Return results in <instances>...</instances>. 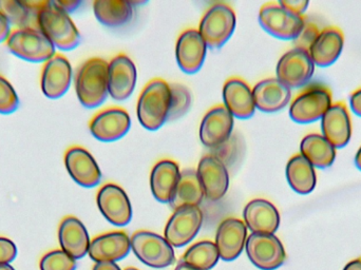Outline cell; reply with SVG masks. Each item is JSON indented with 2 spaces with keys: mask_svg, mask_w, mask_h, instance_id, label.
I'll return each instance as SVG.
<instances>
[{
  "mask_svg": "<svg viewBox=\"0 0 361 270\" xmlns=\"http://www.w3.org/2000/svg\"><path fill=\"white\" fill-rule=\"evenodd\" d=\"M37 25L55 49L71 51L80 44V34L75 23L55 0H40Z\"/></svg>",
  "mask_w": 361,
  "mask_h": 270,
  "instance_id": "obj_1",
  "label": "cell"
},
{
  "mask_svg": "<svg viewBox=\"0 0 361 270\" xmlns=\"http://www.w3.org/2000/svg\"><path fill=\"white\" fill-rule=\"evenodd\" d=\"M109 63L99 57L87 59L75 75V91L78 101L84 107H99L109 94L108 87Z\"/></svg>",
  "mask_w": 361,
  "mask_h": 270,
  "instance_id": "obj_2",
  "label": "cell"
},
{
  "mask_svg": "<svg viewBox=\"0 0 361 270\" xmlns=\"http://www.w3.org/2000/svg\"><path fill=\"white\" fill-rule=\"evenodd\" d=\"M171 102L169 82L161 78L150 80L137 101V114L142 126L152 131L160 129L169 118Z\"/></svg>",
  "mask_w": 361,
  "mask_h": 270,
  "instance_id": "obj_3",
  "label": "cell"
},
{
  "mask_svg": "<svg viewBox=\"0 0 361 270\" xmlns=\"http://www.w3.org/2000/svg\"><path fill=\"white\" fill-rule=\"evenodd\" d=\"M6 44L12 54L30 63H46L56 54L52 42L38 27L13 29Z\"/></svg>",
  "mask_w": 361,
  "mask_h": 270,
  "instance_id": "obj_4",
  "label": "cell"
},
{
  "mask_svg": "<svg viewBox=\"0 0 361 270\" xmlns=\"http://www.w3.org/2000/svg\"><path fill=\"white\" fill-rule=\"evenodd\" d=\"M332 91L322 84L303 89L290 104V116L299 124H310L324 118L333 105Z\"/></svg>",
  "mask_w": 361,
  "mask_h": 270,
  "instance_id": "obj_5",
  "label": "cell"
},
{
  "mask_svg": "<svg viewBox=\"0 0 361 270\" xmlns=\"http://www.w3.org/2000/svg\"><path fill=\"white\" fill-rule=\"evenodd\" d=\"M259 23L274 37L295 40L302 32L307 19L283 8L279 2H267L260 8Z\"/></svg>",
  "mask_w": 361,
  "mask_h": 270,
  "instance_id": "obj_6",
  "label": "cell"
},
{
  "mask_svg": "<svg viewBox=\"0 0 361 270\" xmlns=\"http://www.w3.org/2000/svg\"><path fill=\"white\" fill-rule=\"evenodd\" d=\"M235 27V14L228 4H214L202 17L199 33L210 49H219L226 44Z\"/></svg>",
  "mask_w": 361,
  "mask_h": 270,
  "instance_id": "obj_7",
  "label": "cell"
},
{
  "mask_svg": "<svg viewBox=\"0 0 361 270\" xmlns=\"http://www.w3.org/2000/svg\"><path fill=\"white\" fill-rule=\"evenodd\" d=\"M131 250L141 262L152 269H165L176 261L173 246L165 238L150 231L135 233L131 238Z\"/></svg>",
  "mask_w": 361,
  "mask_h": 270,
  "instance_id": "obj_8",
  "label": "cell"
},
{
  "mask_svg": "<svg viewBox=\"0 0 361 270\" xmlns=\"http://www.w3.org/2000/svg\"><path fill=\"white\" fill-rule=\"evenodd\" d=\"M245 246L248 259L257 269L275 270L286 262V250L275 235L252 233Z\"/></svg>",
  "mask_w": 361,
  "mask_h": 270,
  "instance_id": "obj_9",
  "label": "cell"
},
{
  "mask_svg": "<svg viewBox=\"0 0 361 270\" xmlns=\"http://www.w3.org/2000/svg\"><path fill=\"white\" fill-rule=\"evenodd\" d=\"M315 65L307 51L294 48L282 55L278 61L277 78L288 88L305 86L314 74Z\"/></svg>",
  "mask_w": 361,
  "mask_h": 270,
  "instance_id": "obj_10",
  "label": "cell"
},
{
  "mask_svg": "<svg viewBox=\"0 0 361 270\" xmlns=\"http://www.w3.org/2000/svg\"><path fill=\"white\" fill-rule=\"evenodd\" d=\"M203 212L197 206H186L175 210L165 228V239L173 247L190 243L201 229Z\"/></svg>",
  "mask_w": 361,
  "mask_h": 270,
  "instance_id": "obj_11",
  "label": "cell"
},
{
  "mask_svg": "<svg viewBox=\"0 0 361 270\" xmlns=\"http://www.w3.org/2000/svg\"><path fill=\"white\" fill-rule=\"evenodd\" d=\"M97 206L106 220L116 226H126L133 218L130 200L124 190L116 184H106L99 189Z\"/></svg>",
  "mask_w": 361,
  "mask_h": 270,
  "instance_id": "obj_12",
  "label": "cell"
},
{
  "mask_svg": "<svg viewBox=\"0 0 361 270\" xmlns=\"http://www.w3.org/2000/svg\"><path fill=\"white\" fill-rule=\"evenodd\" d=\"M72 80V67L67 57L55 54L42 66L40 88L44 97L57 99L69 90Z\"/></svg>",
  "mask_w": 361,
  "mask_h": 270,
  "instance_id": "obj_13",
  "label": "cell"
},
{
  "mask_svg": "<svg viewBox=\"0 0 361 270\" xmlns=\"http://www.w3.org/2000/svg\"><path fill=\"white\" fill-rule=\"evenodd\" d=\"M131 127L130 116L122 108H107L93 116L89 124L90 133L101 142H114L128 133Z\"/></svg>",
  "mask_w": 361,
  "mask_h": 270,
  "instance_id": "obj_14",
  "label": "cell"
},
{
  "mask_svg": "<svg viewBox=\"0 0 361 270\" xmlns=\"http://www.w3.org/2000/svg\"><path fill=\"white\" fill-rule=\"evenodd\" d=\"M65 165L70 176L80 186L92 188L101 182L102 172L97 161L82 147H70L66 151Z\"/></svg>",
  "mask_w": 361,
  "mask_h": 270,
  "instance_id": "obj_15",
  "label": "cell"
},
{
  "mask_svg": "<svg viewBox=\"0 0 361 270\" xmlns=\"http://www.w3.org/2000/svg\"><path fill=\"white\" fill-rule=\"evenodd\" d=\"M197 174L205 197L209 201H219L226 195L229 186L228 169L214 155L202 157Z\"/></svg>",
  "mask_w": 361,
  "mask_h": 270,
  "instance_id": "obj_16",
  "label": "cell"
},
{
  "mask_svg": "<svg viewBox=\"0 0 361 270\" xmlns=\"http://www.w3.org/2000/svg\"><path fill=\"white\" fill-rule=\"evenodd\" d=\"M233 116L224 105L212 108L202 121L200 140L209 149L224 144L233 135Z\"/></svg>",
  "mask_w": 361,
  "mask_h": 270,
  "instance_id": "obj_17",
  "label": "cell"
},
{
  "mask_svg": "<svg viewBox=\"0 0 361 270\" xmlns=\"http://www.w3.org/2000/svg\"><path fill=\"white\" fill-rule=\"evenodd\" d=\"M137 72L127 55L118 54L109 63L108 87L114 101L124 102L131 97L137 85Z\"/></svg>",
  "mask_w": 361,
  "mask_h": 270,
  "instance_id": "obj_18",
  "label": "cell"
},
{
  "mask_svg": "<svg viewBox=\"0 0 361 270\" xmlns=\"http://www.w3.org/2000/svg\"><path fill=\"white\" fill-rule=\"evenodd\" d=\"M207 53V44L197 30L188 29L179 36L176 56L179 67L187 74H195L201 69Z\"/></svg>",
  "mask_w": 361,
  "mask_h": 270,
  "instance_id": "obj_19",
  "label": "cell"
},
{
  "mask_svg": "<svg viewBox=\"0 0 361 270\" xmlns=\"http://www.w3.org/2000/svg\"><path fill=\"white\" fill-rule=\"evenodd\" d=\"M247 238V227L239 219H226L216 231V246L219 256L225 262L235 260L243 252Z\"/></svg>",
  "mask_w": 361,
  "mask_h": 270,
  "instance_id": "obj_20",
  "label": "cell"
},
{
  "mask_svg": "<svg viewBox=\"0 0 361 270\" xmlns=\"http://www.w3.org/2000/svg\"><path fill=\"white\" fill-rule=\"evenodd\" d=\"M322 135L335 147L343 148L352 136V121L349 110L343 102H337L322 118Z\"/></svg>",
  "mask_w": 361,
  "mask_h": 270,
  "instance_id": "obj_21",
  "label": "cell"
},
{
  "mask_svg": "<svg viewBox=\"0 0 361 270\" xmlns=\"http://www.w3.org/2000/svg\"><path fill=\"white\" fill-rule=\"evenodd\" d=\"M345 44V35L338 27H324L320 30L316 39L309 49V54L314 65L329 67L341 56Z\"/></svg>",
  "mask_w": 361,
  "mask_h": 270,
  "instance_id": "obj_22",
  "label": "cell"
},
{
  "mask_svg": "<svg viewBox=\"0 0 361 270\" xmlns=\"http://www.w3.org/2000/svg\"><path fill=\"white\" fill-rule=\"evenodd\" d=\"M252 95L257 109L273 113L288 105L292 99V91L278 78H267L254 87Z\"/></svg>",
  "mask_w": 361,
  "mask_h": 270,
  "instance_id": "obj_23",
  "label": "cell"
},
{
  "mask_svg": "<svg viewBox=\"0 0 361 270\" xmlns=\"http://www.w3.org/2000/svg\"><path fill=\"white\" fill-rule=\"evenodd\" d=\"M223 99L231 116L240 120H247L254 116L255 106L252 90L241 78H229L223 87Z\"/></svg>",
  "mask_w": 361,
  "mask_h": 270,
  "instance_id": "obj_24",
  "label": "cell"
},
{
  "mask_svg": "<svg viewBox=\"0 0 361 270\" xmlns=\"http://www.w3.org/2000/svg\"><path fill=\"white\" fill-rule=\"evenodd\" d=\"M131 241L124 231H114L95 238L90 243L89 256L95 262H116L128 256Z\"/></svg>",
  "mask_w": 361,
  "mask_h": 270,
  "instance_id": "obj_25",
  "label": "cell"
},
{
  "mask_svg": "<svg viewBox=\"0 0 361 270\" xmlns=\"http://www.w3.org/2000/svg\"><path fill=\"white\" fill-rule=\"evenodd\" d=\"M246 227L252 233L274 235L279 228L280 214L277 208L263 199L250 201L244 209Z\"/></svg>",
  "mask_w": 361,
  "mask_h": 270,
  "instance_id": "obj_26",
  "label": "cell"
},
{
  "mask_svg": "<svg viewBox=\"0 0 361 270\" xmlns=\"http://www.w3.org/2000/svg\"><path fill=\"white\" fill-rule=\"evenodd\" d=\"M59 240L61 250L78 260L84 258L90 247L88 231L75 216H66L59 228Z\"/></svg>",
  "mask_w": 361,
  "mask_h": 270,
  "instance_id": "obj_27",
  "label": "cell"
},
{
  "mask_svg": "<svg viewBox=\"0 0 361 270\" xmlns=\"http://www.w3.org/2000/svg\"><path fill=\"white\" fill-rule=\"evenodd\" d=\"M179 165L173 159H162L152 168L150 187L152 195L161 203H171L179 183Z\"/></svg>",
  "mask_w": 361,
  "mask_h": 270,
  "instance_id": "obj_28",
  "label": "cell"
},
{
  "mask_svg": "<svg viewBox=\"0 0 361 270\" xmlns=\"http://www.w3.org/2000/svg\"><path fill=\"white\" fill-rule=\"evenodd\" d=\"M40 0H0V15L14 29L38 27Z\"/></svg>",
  "mask_w": 361,
  "mask_h": 270,
  "instance_id": "obj_29",
  "label": "cell"
},
{
  "mask_svg": "<svg viewBox=\"0 0 361 270\" xmlns=\"http://www.w3.org/2000/svg\"><path fill=\"white\" fill-rule=\"evenodd\" d=\"M315 167L301 153L290 157L286 165V178L293 190L299 195H309L317 182Z\"/></svg>",
  "mask_w": 361,
  "mask_h": 270,
  "instance_id": "obj_30",
  "label": "cell"
},
{
  "mask_svg": "<svg viewBox=\"0 0 361 270\" xmlns=\"http://www.w3.org/2000/svg\"><path fill=\"white\" fill-rule=\"evenodd\" d=\"M301 154L319 169H326L336 159V148L319 133H310L302 138L300 145Z\"/></svg>",
  "mask_w": 361,
  "mask_h": 270,
  "instance_id": "obj_31",
  "label": "cell"
},
{
  "mask_svg": "<svg viewBox=\"0 0 361 270\" xmlns=\"http://www.w3.org/2000/svg\"><path fill=\"white\" fill-rule=\"evenodd\" d=\"M205 193L195 169H184L180 172L179 183L171 201L173 209L186 206H197L203 201Z\"/></svg>",
  "mask_w": 361,
  "mask_h": 270,
  "instance_id": "obj_32",
  "label": "cell"
},
{
  "mask_svg": "<svg viewBox=\"0 0 361 270\" xmlns=\"http://www.w3.org/2000/svg\"><path fill=\"white\" fill-rule=\"evenodd\" d=\"M95 17L106 27L126 25L133 15V6L125 0H97L93 4Z\"/></svg>",
  "mask_w": 361,
  "mask_h": 270,
  "instance_id": "obj_33",
  "label": "cell"
},
{
  "mask_svg": "<svg viewBox=\"0 0 361 270\" xmlns=\"http://www.w3.org/2000/svg\"><path fill=\"white\" fill-rule=\"evenodd\" d=\"M219 252L216 244L210 241H202L191 246L183 257V262L195 269L210 270L218 263Z\"/></svg>",
  "mask_w": 361,
  "mask_h": 270,
  "instance_id": "obj_34",
  "label": "cell"
},
{
  "mask_svg": "<svg viewBox=\"0 0 361 270\" xmlns=\"http://www.w3.org/2000/svg\"><path fill=\"white\" fill-rule=\"evenodd\" d=\"M244 152V142L239 135H231V137L216 148L210 149L209 154L222 161L227 169L233 167L239 161Z\"/></svg>",
  "mask_w": 361,
  "mask_h": 270,
  "instance_id": "obj_35",
  "label": "cell"
},
{
  "mask_svg": "<svg viewBox=\"0 0 361 270\" xmlns=\"http://www.w3.org/2000/svg\"><path fill=\"white\" fill-rule=\"evenodd\" d=\"M171 86V102L167 122L177 121L188 112L191 106L190 90L182 84H169Z\"/></svg>",
  "mask_w": 361,
  "mask_h": 270,
  "instance_id": "obj_36",
  "label": "cell"
},
{
  "mask_svg": "<svg viewBox=\"0 0 361 270\" xmlns=\"http://www.w3.org/2000/svg\"><path fill=\"white\" fill-rule=\"evenodd\" d=\"M40 270H75L76 262L63 250H53L42 257Z\"/></svg>",
  "mask_w": 361,
  "mask_h": 270,
  "instance_id": "obj_37",
  "label": "cell"
},
{
  "mask_svg": "<svg viewBox=\"0 0 361 270\" xmlns=\"http://www.w3.org/2000/svg\"><path fill=\"white\" fill-rule=\"evenodd\" d=\"M19 99L14 87L0 74V114H11L18 109Z\"/></svg>",
  "mask_w": 361,
  "mask_h": 270,
  "instance_id": "obj_38",
  "label": "cell"
},
{
  "mask_svg": "<svg viewBox=\"0 0 361 270\" xmlns=\"http://www.w3.org/2000/svg\"><path fill=\"white\" fill-rule=\"evenodd\" d=\"M320 30L318 29L315 23H307V21L300 35L294 40L295 48L301 49V50L309 52L310 47L312 46Z\"/></svg>",
  "mask_w": 361,
  "mask_h": 270,
  "instance_id": "obj_39",
  "label": "cell"
},
{
  "mask_svg": "<svg viewBox=\"0 0 361 270\" xmlns=\"http://www.w3.org/2000/svg\"><path fill=\"white\" fill-rule=\"evenodd\" d=\"M17 256V247L14 242L8 238L0 237V265L10 264Z\"/></svg>",
  "mask_w": 361,
  "mask_h": 270,
  "instance_id": "obj_40",
  "label": "cell"
},
{
  "mask_svg": "<svg viewBox=\"0 0 361 270\" xmlns=\"http://www.w3.org/2000/svg\"><path fill=\"white\" fill-rule=\"evenodd\" d=\"M279 4L295 14L303 15L309 6L310 2L303 1V0H284V1H279Z\"/></svg>",
  "mask_w": 361,
  "mask_h": 270,
  "instance_id": "obj_41",
  "label": "cell"
},
{
  "mask_svg": "<svg viewBox=\"0 0 361 270\" xmlns=\"http://www.w3.org/2000/svg\"><path fill=\"white\" fill-rule=\"evenodd\" d=\"M352 111L361 118V88L354 91L350 97Z\"/></svg>",
  "mask_w": 361,
  "mask_h": 270,
  "instance_id": "obj_42",
  "label": "cell"
},
{
  "mask_svg": "<svg viewBox=\"0 0 361 270\" xmlns=\"http://www.w3.org/2000/svg\"><path fill=\"white\" fill-rule=\"evenodd\" d=\"M55 1H56L57 6L63 8L68 14L75 11L82 4L78 0H55Z\"/></svg>",
  "mask_w": 361,
  "mask_h": 270,
  "instance_id": "obj_43",
  "label": "cell"
},
{
  "mask_svg": "<svg viewBox=\"0 0 361 270\" xmlns=\"http://www.w3.org/2000/svg\"><path fill=\"white\" fill-rule=\"evenodd\" d=\"M11 31V25H8V21L4 18V16L0 15V44L4 42H6L8 39V35H10Z\"/></svg>",
  "mask_w": 361,
  "mask_h": 270,
  "instance_id": "obj_44",
  "label": "cell"
},
{
  "mask_svg": "<svg viewBox=\"0 0 361 270\" xmlns=\"http://www.w3.org/2000/svg\"><path fill=\"white\" fill-rule=\"evenodd\" d=\"M93 270H121V269L114 262H101L97 263Z\"/></svg>",
  "mask_w": 361,
  "mask_h": 270,
  "instance_id": "obj_45",
  "label": "cell"
},
{
  "mask_svg": "<svg viewBox=\"0 0 361 270\" xmlns=\"http://www.w3.org/2000/svg\"><path fill=\"white\" fill-rule=\"evenodd\" d=\"M343 270H361V258L351 261Z\"/></svg>",
  "mask_w": 361,
  "mask_h": 270,
  "instance_id": "obj_46",
  "label": "cell"
},
{
  "mask_svg": "<svg viewBox=\"0 0 361 270\" xmlns=\"http://www.w3.org/2000/svg\"><path fill=\"white\" fill-rule=\"evenodd\" d=\"M175 270H201L195 269V267L190 266V265L186 264V263L183 262V261H180L178 266L176 267Z\"/></svg>",
  "mask_w": 361,
  "mask_h": 270,
  "instance_id": "obj_47",
  "label": "cell"
},
{
  "mask_svg": "<svg viewBox=\"0 0 361 270\" xmlns=\"http://www.w3.org/2000/svg\"><path fill=\"white\" fill-rule=\"evenodd\" d=\"M355 165L356 167H357L358 169H360L361 171V147L360 148V150L357 151V153H356Z\"/></svg>",
  "mask_w": 361,
  "mask_h": 270,
  "instance_id": "obj_48",
  "label": "cell"
},
{
  "mask_svg": "<svg viewBox=\"0 0 361 270\" xmlns=\"http://www.w3.org/2000/svg\"><path fill=\"white\" fill-rule=\"evenodd\" d=\"M0 270H15L10 264L0 265Z\"/></svg>",
  "mask_w": 361,
  "mask_h": 270,
  "instance_id": "obj_49",
  "label": "cell"
},
{
  "mask_svg": "<svg viewBox=\"0 0 361 270\" xmlns=\"http://www.w3.org/2000/svg\"><path fill=\"white\" fill-rule=\"evenodd\" d=\"M125 270H137V269H125Z\"/></svg>",
  "mask_w": 361,
  "mask_h": 270,
  "instance_id": "obj_50",
  "label": "cell"
}]
</instances>
